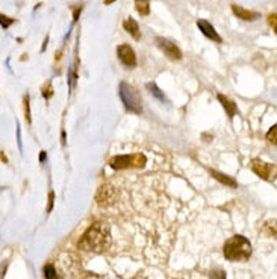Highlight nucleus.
<instances>
[{
    "label": "nucleus",
    "mask_w": 277,
    "mask_h": 279,
    "mask_svg": "<svg viewBox=\"0 0 277 279\" xmlns=\"http://www.w3.org/2000/svg\"><path fill=\"white\" fill-rule=\"evenodd\" d=\"M81 9H82L81 6L74 9V19H73L74 22H78V19H79V15H81Z\"/></svg>",
    "instance_id": "obj_25"
},
{
    "label": "nucleus",
    "mask_w": 277,
    "mask_h": 279,
    "mask_svg": "<svg viewBox=\"0 0 277 279\" xmlns=\"http://www.w3.org/2000/svg\"><path fill=\"white\" fill-rule=\"evenodd\" d=\"M135 9L140 15L146 17L150 14V2L149 0H135Z\"/></svg>",
    "instance_id": "obj_14"
},
{
    "label": "nucleus",
    "mask_w": 277,
    "mask_h": 279,
    "mask_svg": "<svg viewBox=\"0 0 277 279\" xmlns=\"http://www.w3.org/2000/svg\"><path fill=\"white\" fill-rule=\"evenodd\" d=\"M118 193L115 190V187H112L111 184H105L102 187H99L97 193H96V202L99 207L107 208L117 202Z\"/></svg>",
    "instance_id": "obj_5"
},
{
    "label": "nucleus",
    "mask_w": 277,
    "mask_h": 279,
    "mask_svg": "<svg viewBox=\"0 0 277 279\" xmlns=\"http://www.w3.org/2000/svg\"><path fill=\"white\" fill-rule=\"evenodd\" d=\"M217 97H218V100L221 102V105H223V108L226 110L227 116H229L230 118H232V117H235V114H236V111H238L236 103H234V102L230 100L229 97H226V96H223V94H218Z\"/></svg>",
    "instance_id": "obj_12"
},
{
    "label": "nucleus",
    "mask_w": 277,
    "mask_h": 279,
    "mask_svg": "<svg viewBox=\"0 0 277 279\" xmlns=\"http://www.w3.org/2000/svg\"><path fill=\"white\" fill-rule=\"evenodd\" d=\"M276 17H277V15H276V12H273V14H270L268 15V24L273 27V30H274V32H277V24H276Z\"/></svg>",
    "instance_id": "obj_21"
},
{
    "label": "nucleus",
    "mask_w": 277,
    "mask_h": 279,
    "mask_svg": "<svg viewBox=\"0 0 277 279\" xmlns=\"http://www.w3.org/2000/svg\"><path fill=\"white\" fill-rule=\"evenodd\" d=\"M232 12L236 15L238 19L244 20V22H255L257 19H260V14L256 12V11H249V9H245L239 5H232Z\"/></svg>",
    "instance_id": "obj_10"
},
{
    "label": "nucleus",
    "mask_w": 277,
    "mask_h": 279,
    "mask_svg": "<svg viewBox=\"0 0 277 279\" xmlns=\"http://www.w3.org/2000/svg\"><path fill=\"white\" fill-rule=\"evenodd\" d=\"M197 27L200 29V32H202L206 38L212 40L213 43H221L223 41V38L217 32V29H215L208 20H203V19L197 20Z\"/></svg>",
    "instance_id": "obj_9"
},
{
    "label": "nucleus",
    "mask_w": 277,
    "mask_h": 279,
    "mask_svg": "<svg viewBox=\"0 0 277 279\" xmlns=\"http://www.w3.org/2000/svg\"><path fill=\"white\" fill-rule=\"evenodd\" d=\"M147 90L151 93V96H155L158 100H161V102H168L167 97H165V94H164V91H161V88H159L155 82H149V84H147Z\"/></svg>",
    "instance_id": "obj_15"
},
{
    "label": "nucleus",
    "mask_w": 277,
    "mask_h": 279,
    "mask_svg": "<svg viewBox=\"0 0 277 279\" xmlns=\"http://www.w3.org/2000/svg\"><path fill=\"white\" fill-rule=\"evenodd\" d=\"M114 2H117V0H105V5H112Z\"/></svg>",
    "instance_id": "obj_29"
},
{
    "label": "nucleus",
    "mask_w": 277,
    "mask_h": 279,
    "mask_svg": "<svg viewBox=\"0 0 277 279\" xmlns=\"http://www.w3.org/2000/svg\"><path fill=\"white\" fill-rule=\"evenodd\" d=\"M23 102H24V114H26V120H27V123H30V121H32V117H30V108H29V97H27V96H24Z\"/></svg>",
    "instance_id": "obj_20"
},
{
    "label": "nucleus",
    "mask_w": 277,
    "mask_h": 279,
    "mask_svg": "<svg viewBox=\"0 0 277 279\" xmlns=\"http://www.w3.org/2000/svg\"><path fill=\"white\" fill-rule=\"evenodd\" d=\"M14 23H15V20L12 17H8V15L0 14V26H2V29H9Z\"/></svg>",
    "instance_id": "obj_17"
},
{
    "label": "nucleus",
    "mask_w": 277,
    "mask_h": 279,
    "mask_svg": "<svg viewBox=\"0 0 277 279\" xmlns=\"http://www.w3.org/2000/svg\"><path fill=\"white\" fill-rule=\"evenodd\" d=\"M211 176L213 178V179H217V181H220L221 184H224V185H227V187H236V181L235 179H232L230 176H227V175H224V173H220V172H217V170H211Z\"/></svg>",
    "instance_id": "obj_13"
},
{
    "label": "nucleus",
    "mask_w": 277,
    "mask_h": 279,
    "mask_svg": "<svg viewBox=\"0 0 277 279\" xmlns=\"http://www.w3.org/2000/svg\"><path fill=\"white\" fill-rule=\"evenodd\" d=\"M47 43H49V35H47V37H45V41H44V46H43V47H41V52H44L45 49H47Z\"/></svg>",
    "instance_id": "obj_27"
},
{
    "label": "nucleus",
    "mask_w": 277,
    "mask_h": 279,
    "mask_svg": "<svg viewBox=\"0 0 277 279\" xmlns=\"http://www.w3.org/2000/svg\"><path fill=\"white\" fill-rule=\"evenodd\" d=\"M82 279H106V278H103V276H100V275H94V273H88V275H85Z\"/></svg>",
    "instance_id": "obj_24"
},
{
    "label": "nucleus",
    "mask_w": 277,
    "mask_h": 279,
    "mask_svg": "<svg viewBox=\"0 0 277 279\" xmlns=\"http://www.w3.org/2000/svg\"><path fill=\"white\" fill-rule=\"evenodd\" d=\"M147 163L146 157L143 153L136 155H117L114 157L109 164L115 170H123V168H130V167H144Z\"/></svg>",
    "instance_id": "obj_4"
},
{
    "label": "nucleus",
    "mask_w": 277,
    "mask_h": 279,
    "mask_svg": "<svg viewBox=\"0 0 277 279\" xmlns=\"http://www.w3.org/2000/svg\"><path fill=\"white\" fill-rule=\"evenodd\" d=\"M53 202H55V193L50 191L49 193V205H47V212H50L53 209Z\"/></svg>",
    "instance_id": "obj_23"
},
{
    "label": "nucleus",
    "mask_w": 277,
    "mask_h": 279,
    "mask_svg": "<svg viewBox=\"0 0 277 279\" xmlns=\"http://www.w3.org/2000/svg\"><path fill=\"white\" fill-rule=\"evenodd\" d=\"M117 56H118L120 63L123 66L130 67V69L136 67V63H138V61H136V53H135V50L130 47L129 44H120L118 47H117Z\"/></svg>",
    "instance_id": "obj_7"
},
{
    "label": "nucleus",
    "mask_w": 277,
    "mask_h": 279,
    "mask_svg": "<svg viewBox=\"0 0 277 279\" xmlns=\"http://www.w3.org/2000/svg\"><path fill=\"white\" fill-rule=\"evenodd\" d=\"M276 132H277V126H276V125L267 132V140H268L270 143H273L274 146H276V143H277V141H276Z\"/></svg>",
    "instance_id": "obj_19"
},
{
    "label": "nucleus",
    "mask_w": 277,
    "mask_h": 279,
    "mask_svg": "<svg viewBox=\"0 0 277 279\" xmlns=\"http://www.w3.org/2000/svg\"><path fill=\"white\" fill-rule=\"evenodd\" d=\"M223 254L229 261H247L252 255V243L242 235H234L224 243Z\"/></svg>",
    "instance_id": "obj_2"
},
{
    "label": "nucleus",
    "mask_w": 277,
    "mask_h": 279,
    "mask_svg": "<svg viewBox=\"0 0 277 279\" xmlns=\"http://www.w3.org/2000/svg\"><path fill=\"white\" fill-rule=\"evenodd\" d=\"M156 44H158V47L164 52V55L167 58H170L173 61H179V59L183 58V53L179 49V46L176 43H173L171 40L164 38V37H158L156 38Z\"/></svg>",
    "instance_id": "obj_6"
},
{
    "label": "nucleus",
    "mask_w": 277,
    "mask_h": 279,
    "mask_svg": "<svg viewBox=\"0 0 277 279\" xmlns=\"http://www.w3.org/2000/svg\"><path fill=\"white\" fill-rule=\"evenodd\" d=\"M41 93H43V96H44L45 99H50V97H52V94H53L52 84H50V82H47V84H45V85L41 88Z\"/></svg>",
    "instance_id": "obj_18"
},
{
    "label": "nucleus",
    "mask_w": 277,
    "mask_h": 279,
    "mask_svg": "<svg viewBox=\"0 0 277 279\" xmlns=\"http://www.w3.org/2000/svg\"><path fill=\"white\" fill-rule=\"evenodd\" d=\"M44 278L45 279H58L56 269H55L53 264H45L44 266Z\"/></svg>",
    "instance_id": "obj_16"
},
{
    "label": "nucleus",
    "mask_w": 277,
    "mask_h": 279,
    "mask_svg": "<svg viewBox=\"0 0 277 279\" xmlns=\"http://www.w3.org/2000/svg\"><path fill=\"white\" fill-rule=\"evenodd\" d=\"M211 279H226V272L223 270H215L211 273Z\"/></svg>",
    "instance_id": "obj_22"
},
{
    "label": "nucleus",
    "mask_w": 277,
    "mask_h": 279,
    "mask_svg": "<svg viewBox=\"0 0 277 279\" xmlns=\"http://www.w3.org/2000/svg\"><path fill=\"white\" fill-rule=\"evenodd\" d=\"M123 27H125L126 32L133 38V40H140L141 38V30H140V26H138L136 20L132 19V17H128L125 22H123Z\"/></svg>",
    "instance_id": "obj_11"
},
{
    "label": "nucleus",
    "mask_w": 277,
    "mask_h": 279,
    "mask_svg": "<svg viewBox=\"0 0 277 279\" xmlns=\"http://www.w3.org/2000/svg\"><path fill=\"white\" fill-rule=\"evenodd\" d=\"M111 241H112V238H111L109 226L106 223L97 222L86 229V232L82 235V238L79 241V247L88 252L100 254V252H105L109 249Z\"/></svg>",
    "instance_id": "obj_1"
},
{
    "label": "nucleus",
    "mask_w": 277,
    "mask_h": 279,
    "mask_svg": "<svg viewBox=\"0 0 277 279\" xmlns=\"http://www.w3.org/2000/svg\"><path fill=\"white\" fill-rule=\"evenodd\" d=\"M118 94H120V99L125 105V108L129 111V113H133V114H141L143 113V102H141V96L138 90L128 84V82H121L120 87H118Z\"/></svg>",
    "instance_id": "obj_3"
},
{
    "label": "nucleus",
    "mask_w": 277,
    "mask_h": 279,
    "mask_svg": "<svg viewBox=\"0 0 277 279\" xmlns=\"http://www.w3.org/2000/svg\"><path fill=\"white\" fill-rule=\"evenodd\" d=\"M20 126H17V138H19V146H20V150H23V144H21V137H20Z\"/></svg>",
    "instance_id": "obj_26"
},
{
    "label": "nucleus",
    "mask_w": 277,
    "mask_h": 279,
    "mask_svg": "<svg viewBox=\"0 0 277 279\" xmlns=\"http://www.w3.org/2000/svg\"><path fill=\"white\" fill-rule=\"evenodd\" d=\"M250 167L253 172L259 176V178H262L265 181L271 179V176L274 175L276 172V167L273 164H268V163H264V161H260V160H253L250 163Z\"/></svg>",
    "instance_id": "obj_8"
},
{
    "label": "nucleus",
    "mask_w": 277,
    "mask_h": 279,
    "mask_svg": "<svg viewBox=\"0 0 277 279\" xmlns=\"http://www.w3.org/2000/svg\"><path fill=\"white\" fill-rule=\"evenodd\" d=\"M44 161H45V152L41 150V153H40V163H44Z\"/></svg>",
    "instance_id": "obj_28"
}]
</instances>
